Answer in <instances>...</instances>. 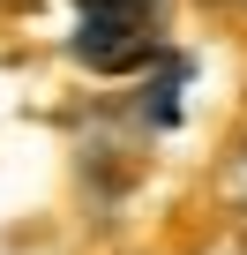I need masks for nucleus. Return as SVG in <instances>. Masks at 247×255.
Wrapping results in <instances>:
<instances>
[{
  "label": "nucleus",
  "mask_w": 247,
  "mask_h": 255,
  "mask_svg": "<svg viewBox=\"0 0 247 255\" xmlns=\"http://www.w3.org/2000/svg\"><path fill=\"white\" fill-rule=\"evenodd\" d=\"M75 53L105 75L150 60V0H75Z\"/></svg>",
  "instance_id": "f257e3e1"
},
{
  "label": "nucleus",
  "mask_w": 247,
  "mask_h": 255,
  "mask_svg": "<svg viewBox=\"0 0 247 255\" xmlns=\"http://www.w3.org/2000/svg\"><path fill=\"white\" fill-rule=\"evenodd\" d=\"M225 195H232V203H240V210H247V150H240V158H232V165H225Z\"/></svg>",
  "instance_id": "f03ea898"
}]
</instances>
